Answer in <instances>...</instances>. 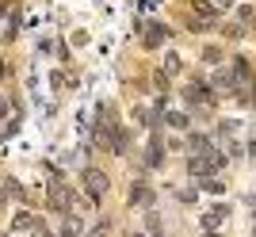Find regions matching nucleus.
<instances>
[{"instance_id": "5", "label": "nucleus", "mask_w": 256, "mask_h": 237, "mask_svg": "<svg viewBox=\"0 0 256 237\" xmlns=\"http://www.w3.org/2000/svg\"><path fill=\"white\" fill-rule=\"evenodd\" d=\"M160 38H164V27H153V31L146 34V46H157Z\"/></svg>"}, {"instance_id": "1", "label": "nucleus", "mask_w": 256, "mask_h": 237, "mask_svg": "<svg viewBox=\"0 0 256 237\" xmlns=\"http://www.w3.org/2000/svg\"><path fill=\"white\" fill-rule=\"evenodd\" d=\"M84 180H88V192H92V199H100V195L107 192V176H104V172H96V168H92Z\"/></svg>"}, {"instance_id": "6", "label": "nucleus", "mask_w": 256, "mask_h": 237, "mask_svg": "<svg viewBox=\"0 0 256 237\" xmlns=\"http://www.w3.org/2000/svg\"><path fill=\"white\" fill-rule=\"evenodd\" d=\"M230 4H234V0H210V4H206V8L214 12V8H230Z\"/></svg>"}, {"instance_id": "2", "label": "nucleus", "mask_w": 256, "mask_h": 237, "mask_svg": "<svg viewBox=\"0 0 256 237\" xmlns=\"http://www.w3.org/2000/svg\"><path fill=\"white\" fill-rule=\"evenodd\" d=\"M65 203H69V192H65L62 184H50V206H54V210H62Z\"/></svg>"}, {"instance_id": "4", "label": "nucleus", "mask_w": 256, "mask_h": 237, "mask_svg": "<svg viewBox=\"0 0 256 237\" xmlns=\"http://www.w3.org/2000/svg\"><path fill=\"white\" fill-rule=\"evenodd\" d=\"M192 150H195V157H199V153H210V142H206L203 134H195V138H192Z\"/></svg>"}, {"instance_id": "3", "label": "nucleus", "mask_w": 256, "mask_h": 237, "mask_svg": "<svg viewBox=\"0 0 256 237\" xmlns=\"http://www.w3.org/2000/svg\"><path fill=\"white\" fill-rule=\"evenodd\" d=\"M222 218H226V210H222V206H214V210H206V214H203V226L206 230H218V226H222Z\"/></svg>"}]
</instances>
